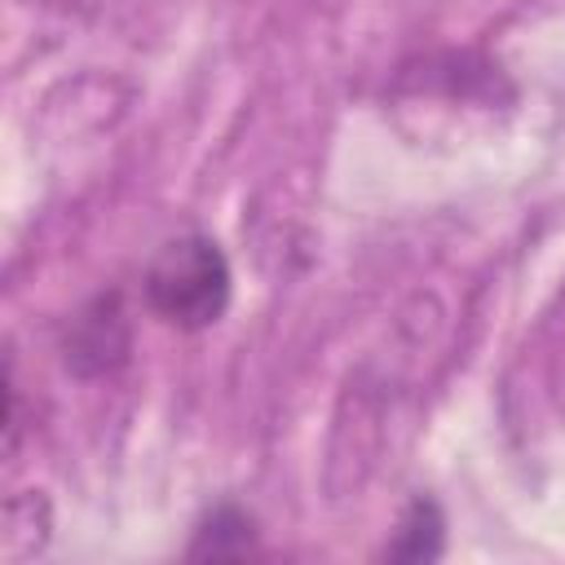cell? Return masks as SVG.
Masks as SVG:
<instances>
[{"instance_id":"cell-1","label":"cell","mask_w":565,"mask_h":565,"mask_svg":"<svg viewBox=\"0 0 565 565\" xmlns=\"http://www.w3.org/2000/svg\"><path fill=\"white\" fill-rule=\"evenodd\" d=\"M146 305L181 331L212 327L230 305L225 252L203 234H185V238L163 243L146 269Z\"/></svg>"},{"instance_id":"cell-4","label":"cell","mask_w":565,"mask_h":565,"mask_svg":"<svg viewBox=\"0 0 565 565\" xmlns=\"http://www.w3.org/2000/svg\"><path fill=\"white\" fill-rule=\"evenodd\" d=\"M49 4H66L71 9V4H84V0H49Z\"/></svg>"},{"instance_id":"cell-2","label":"cell","mask_w":565,"mask_h":565,"mask_svg":"<svg viewBox=\"0 0 565 565\" xmlns=\"http://www.w3.org/2000/svg\"><path fill=\"white\" fill-rule=\"evenodd\" d=\"M441 512L433 499H411V508L397 521L393 543L384 547L388 561H433L441 556Z\"/></svg>"},{"instance_id":"cell-3","label":"cell","mask_w":565,"mask_h":565,"mask_svg":"<svg viewBox=\"0 0 565 565\" xmlns=\"http://www.w3.org/2000/svg\"><path fill=\"white\" fill-rule=\"evenodd\" d=\"M247 547H252V521L238 508H216L199 525V539H194L190 556H238Z\"/></svg>"}]
</instances>
